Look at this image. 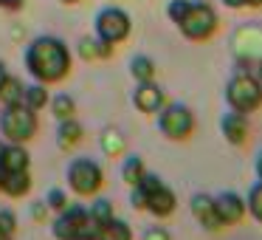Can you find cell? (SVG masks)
<instances>
[{
    "mask_svg": "<svg viewBox=\"0 0 262 240\" xmlns=\"http://www.w3.org/2000/svg\"><path fill=\"white\" fill-rule=\"evenodd\" d=\"M31 164V155L23 144H3V153H0V175H6V172H23L29 170Z\"/></svg>",
    "mask_w": 262,
    "mask_h": 240,
    "instance_id": "cell-14",
    "label": "cell"
},
{
    "mask_svg": "<svg viewBox=\"0 0 262 240\" xmlns=\"http://www.w3.org/2000/svg\"><path fill=\"white\" fill-rule=\"evenodd\" d=\"M26 68L34 82L54 85L71 74V51L59 37H37L26 48Z\"/></svg>",
    "mask_w": 262,
    "mask_h": 240,
    "instance_id": "cell-1",
    "label": "cell"
},
{
    "mask_svg": "<svg viewBox=\"0 0 262 240\" xmlns=\"http://www.w3.org/2000/svg\"><path fill=\"white\" fill-rule=\"evenodd\" d=\"M0 232H6V234L17 232V215L12 209H0Z\"/></svg>",
    "mask_w": 262,
    "mask_h": 240,
    "instance_id": "cell-28",
    "label": "cell"
},
{
    "mask_svg": "<svg viewBox=\"0 0 262 240\" xmlns=\"http://www.w3.org/2000/svg\"><path fill=\"white\" fill-rule=\"evenodd\" d=\"M68 184L79 198H91L102 189L104 172L93 158H74L68 164Z\"/></svg>",
    "mask_w": 262,
    "mask_h": 240,
    "instance_id": "cell-6",
    "label": "cell"
},
{
    "mask_svg": "<svg viewBox=\"0 0 262 240\" xmlns=\"http://www.w3.org/2000/svg\"><path fill=\"white\" fill-rule=\"evenodd\" d=\"M158 130L164 133L166 138L172 142H183V138L192 136L194 130V116L186 105L181 102H172V105H164L158 110Z\"/></svg>",
    "mask_w": 262,
    "mask_h": 240,
    "instance_id": "cell-7",
    "label": "cell"
},
{
    "mask_svg": "<svg viewBox=\"0 0 262 240\" xmlns=\"http://www.w3.org/2000/svg\"><path fill=\"white\" fill-rule=\"evenodd\" d=\"M79 54L85 63H91V59H107L110 54H113V46L110 43H102L96 37V40H91V37H82L79 40Z\"/></svg>",
    "mask_w": 262,
    "mask_h": 240,
    "instance_id": "cell-17",
    "label": "cell"
},
{
    "mask_svg": "<svg viewBox=\"0 0 262 240\" xmlns=\"http://www.w3.org/2000/svg\"><path fill=\"white\" fill-rule=\"evenodd\" d=\"M62 3H79V0H62Z\"/></svg>",
    "mask_w": 262,
    "mask_h": 240,
    "instance_id": "cell-39",
    "label": "cell"
},
{
    "mask_svg": "<svg viewBox=\"0 0 262 240\" xmlns=\"http://www.w3.org/2000/svg\"><path fill=\"white\" fill-rule=\"evenodd\" d=\"M46 206H48V209H54V212H62L65 206H68V195H65L62 189H57V187L48 189V192H46Z\"/></svg>",
    "mask_w": 262,
    "mask_h": 240,
    "instance_id": "cell-27",
    "label": "cell"
},
{
    "mask_svg": "<svg viewBox=\"0 0 262 240\" xmlns=\"http://www.w3.org/2000/svg\"><path fill=\"white\" fill-rule=\"evenodd\" d=\"M256 175H259V181H262V153H259V158H256Z\"/></svg>",
    "mask_w": 262,
    "mask_h": 240,
    "instance_id": "cell-35",
    "label": "cell"
},
{
    "mask_svg": "<svg viewBox=\"0 0 262 240\" xmlns=\"http://www.w3.org/2000/svg\"><path fill=\"white\" fill-rule=\"evenodd\" d=\"M23 88L26 85L17 79V76H9L6 85L0 88V102L6 105V108L9 105H23Z\"/></svg>",
    "mask_w": 262,
    "mask_h": 240,
    "instance_id": "cell-23",
    "label": "cell"
},
{
    "mask_svg": "<svg viewBox=\"0 0 262 240\" xmlns=\"http://www.w3.org/2000/svg\"><path fill=\"white\" fill-rule=\"evenodd\" d=\"M220 130H223V138H226L228 144L239 147V144H245V138H248V119H245V113H237V110L223 113Z\"/></svg>",
    "mask_w": 262,
    "mask_h": 240,
    "instance_id": "cell-13",
    "label": "cell"
},
{
    "mask_svg": "<svg viewBox=\"0 0 262 240\" xmlns=\"http://www.w3.org/2000/svg\"><path fill=\"white\" fill-rule=\"evenodd\" d=\"M228 9H243V6H248V0H223Z\"/></svg>",
    "mask_w": 262,
    "mask_h": 240,
    "instance_id": "cell-33",
    "label": "cell"
},
{
    "mask_svg": "<svg viewBox=\"0 0 262 240\" xmlns=\"http://www.w3.org/2000/svg\"><path fill=\"white\" fill-rule=\"evenodd\" d=\"M46 102H48V91H46L42 82H34V85H26L23 88V105H26V108H31L34 113L46 108Z\"/></svg>",
    "mask_w": 262,
    "mask_h": 240,
    "instance_id": "cell-21",
    "label": "cell"
},
{
    "mask_svg": "<svg viewBox=\"0 0 262 240\" xmlns=\"http://www.w3.org/2000/svg\"><path fill=\"white\" fill-rule=\"evenodd\" d=\"M68 240H99V232L93 226H88V229H82V232H76V234H71Z\"/></svg>",
    "mask_w": 262,
    "mask_h": 240,
    "instance_id": "cell-30",
    "label": "cell"
},
{
    "mask_svg": "<svg viewBox=\"0 0 262 240\" xmlns=\"http://www.w3.org/2000/svg\"><path fill=\"white\" fill-rule=\"evenodd\" d=\"M256 79L262 82V59H259V68H256Z\"/></svg>",
    "mask_w": 262,
    "mask_h": 240,
    "instance_id": "cell-37",
    "label": "cell"
},
{
    "mask_svg": "<svg viewBox=\"0 0 262 240\" xmlns=\"http://www.w3.org/2000/svg\"><path fill=\"white\" fill-rule=\"evenodd\" d=\"M51 110H54V116H57L59 122H62V119H74V113H76V102L68 96V93H59V96H54V99H51Z\"/></svg>",
    "mask_w": 262,
    "mask_h": 240,
    "instance_id": "cell-25",
    "label": "cell"
},
{
    "mask_svg": "<svg viewBox=\"0 0 262 240\" xmlns=\"http://www.w3.org/2000/svg\"><path fill=\"white\" fill-rule=\"evenodd\" d=\"M245 206H248V212L254 215V221L262 223V181H256L254 187L248 189V201H245Z\"/></svg>",
    "mask_w": 262,
    "mask_h": 240,
    "instance_id": "cell-26",
    "label": "cell"
},
{
    "mask_svg": "<svg viewBox=\"0 0 262 240\" xmlns=\"http://www.w3.org/2000/svg\"><path fill=\"white\" fill-rule=\"evenodd\" d=\"M91 226V215H88V206H65L62 212L57 215V221H54L51 232L57 240H68L71 234L82 232V229Z\"/></svg>",
    "mask_w": 262,
    "mask_h": 240,
    "instance_id": "cell-9",
    "label": "cell"
},
{
    "mask_svg": "<svg viewBox=\"0 0 262 240\" xmlns=\"http://www.w3.org/2000/svg\"><path fill=\"white\" fill-rule=\"evenodd\" d=\"M99 240H133V229L127 221L113 217L110 223H104V226L99 229Z\"/></svg>",
    "mask_w": 262,
    "mask_h": 240,
    "instance_id": "cell-19",
    "label": "cell"
},
{
    "mask_svg": "<svg viewBox=\"0 0 262 240\" xmlns=\"http://www.w3.org/2000/svg\"><path fill=\"white\" fill-rule=\"evenodd\" d=\"M102 150L110 158H119V155L124 153V138H121V133L113 130V127H107V130L102 133Z\"/></svg>",
    "mask_w": 262,
    "mask_h": 240,
    "instance_id": "cell-24",
    "label": "cell"
},
{
    "mask_svg": "<svg viewBox=\"0 0 262 240\" xmlns=\"http://www.w3.org/2000/svg\"><path fill=\"white\" fill-rule=\"evenodd\" d=\"M130 74H133V79L136 82H152L155 79V63L149 57H133V63H130Z\"/></svg>",
    "mask_w": 262,
    "mask_h": 240,
    "instance_id": "cell-22",
    "label": "cell"
},
{
    "mask_svg": "<svg viewBox=\"0 0 262 240\" xmlns=\"http://www.w3.org/2000/svg\"><path fill=\"white\" fill-rule=\"evenodd\" d=\"M248 6H262V0H248Z\"/></svg>",
    "mask_w": 262,
    "mask_h": 240,
    "instance_id": "cell-38",
    "label": "cell"
},
{
    "mask_svg": "<svg viewBox=\"0 0 262 240\" xmlns=\"http://www.w3.org/2000/svg\"><path fill=\"white\" fill-rule=\"evenodd\" d=\"M136 187L144 192V209L152 212L155 217H169L172 212H175V206H178L175 192H172V189L166 187L158 175L144 172V178L136 184Z\"/></svg>",
    "mask_w": 262,
    "mask_h": 240,
    "instance_id": "cell-5",
    "label": "cell"
},
{
    "mask_svg": "<svg viewBox=\"0 0 262 240\" xmlns=\"http://www.w3.org/2000/svg\"><path fill=\"white\" fill-rule=\"evenodd\" d=\"M144 172H147L144 158H141V155H130V158L121 164V181H124L127 187H136V184L144 178Z\"/></svg>",
    "mask_w": 262,
    "mask_h": 240,
    "instance_id": "cell-20",
    "label": "cell"
},
{
    "mask_svg": "<svg viewBox=\"0 0 262 240\" xmlns=\"http://www.w3.org/2000/svg\"><path fill=\"white\" fill-rule=\"evenodd\" d=\"M31 189V175L29 170L23 172H6V175H0V192L9 195V198H23L29 195Z\"/></svg>",
    "mask_w": 262,
    "mask_h": 240,
    "instance_id": "cell-15",
    "label": "cell"
},
{
    "mask_svg": "<svg viewBox=\"0 0 262 240\" xmlns=\"http://www.w3.org/2000/svg\"><path fill=\"white\" fill-rule=\"evenodd\" d=\"M6 79H9V71H6V65L0 63V88L6 85Z\"/></svg>",
    "mask_w": 262,
    "mask_h": 240,
    "instance_id": "cell-34",
    "label": "cell"
},
{
    "mask_svg": "<svg viewBox=\"0 0 262 240\" xmlns=\"http://www.w3.org/2000/svg\"><path fill=\"white\" fill-rule=\"evenodd\" d=\"M144 240H172V234L166 232L164 226H149L147 232H144Z\"/></svg>",
    "mask_w": 262,
    "mask_h": 240,
    "instance_id": "cell-29",
    "label": "cell"
},
{
    "mask_svg": "<svg viewBox=\"0 0 262 240\" xmlns=\"http://www.w3.org/2000/svg\"><path fill=\"white\" fill-rule=\"evenodd\" d=\"M88 215H91V226L96 229H102L104 223H110L113 221V204H110V201H104V198H99V201H93L91 206H88Z\"/></svg>",
    "mask_w": 262,
    "mask_h": 240,
    "instance_id": "cell-18",
    "label": "cell"
},
{
    "mask_svg": "<svg viewBox=\"0 0 262 240\" xmlns=\"http://www.w3.org/2000/svg\"><path fill=\"white\" fill-rule=\"evenodd\" d=\"M0 6L3 9H20L23 6V0H0Z\"/></svg>",
    "mask_w": 262,
    "mask_h": 240,
    "instance_id": "cell-32",
    "label": "cell"
},
{
    "mask_svg": "<svg viewBox=\"0 0 262 240\" xmlns=\"http://www.w3.org/2000/svg\"><path fill=\"white\" fill-rule=\"evenodd\" d=\"M0 153H3V142H0Z\"/></svg>",
    "mask_w": 262,
    "mask_h": 240,
    "instance_id": "cell-40",
    "label": "cell"
},
{
    "mask_svg": "<svg viewBox=\"0 0 262 240\" xmlns=\"http://www.w3.org/2000/svg\"><path fill=\"white\" fill-rule=\"evenodd\" d=\"M0 240H14V234H6V232H0Z\"/></svg>",
    "mask_w": 262,
    "mask_h": 240,
    "instance_id": "cell-36",
    "label": "cell"
},
{
    "mask_svg": "<svg viewBox=\"0 0 262 240\" xmlns=\"http://www.w3.org/2000/svg\"><path fill=\"white\" fill-rule=\"evenodd\" d=\"M46 215H48L46 201H37V204L31 206V217H34V221H46Z\"/></svg>",
    "mask_w": 262,
    "mask_h": 240,
    "instance_id": "cell-31",
    "label": "cell"
},
{
    "mask_svg": "<svg viewBox=\"0 0 262 240\" xmlns=\"http://www.w3.org/2000/svg\"><path fill=\"white\" fill-rule=\"evenodd\" d=\"M189 206H192L194 221H198L203 229H209V232H220V229H223L220 215H217V204H214L211 195H206V192L192 195V204H189Z\"/></svg>",
    "mask_w": 262,
    "mask_h": 240,
    "instance_id": "cell-11",
    "label": "cell"
},
{
    "mask_svg": "<svg viewBox=\"0 0 262 240\" xmlns=\"http://www.w3.org/2000/svg\"><path fill=\"white\" fill-rule=\"evenodd\" d=\"M37 113L26 105H9L3 113H0V133L9 138L12 144H26L29 138L37 136Z\"/></svg>",
    "mask_w": 262,
    "mask_h": 240,
    "instance_id": "cell-4",
    "label": "cell"
},
{
    "mask_svg": "<svg viewBox=\"0 0 262 240\" xmlns=\"http://www.w3.org/2000/svg\"><path fill=\"white\" fill-rule=\"evenodd\" d=\"M169 20L181 29L186 40L203 43L217 31V14L209 3H194V0H172L166 6Z\"/></svg>",
    "mask_w": 262,
    "mask_h": 240,
    "instance_id": "cell-2",
    "label": "cell"
},
{
    "mask_svg": "<svg viewBox=\"0 0 262 240\" xmlns=\"http://www.w3.org/2000/svg\"><path fill=\"white\" fill-rule=\"evenodd\" d=\"M82 142V125L76 119H62L57 130V144L59 150H74Z\"/></svg>",
    "mask_w": 262,
    "mask_h": 240,
    "instance_id": "cell-16",
    "label": "cell"
},
{
    "mask_svg": "<svg viewBox=\"0 0 262 240\" xmlns=\"http://www.w3.org/2000/svg\"><path fill=\"white\" fill-rule=\"evenodd\" d=\"M130 29H133V23H130V14H127L124 9L107 6L96 14V37L102 43L116 46V43L130 37Z\"/></svg>",
    "mask_w": 262,
    "mask_h": 240,
    "instance_id": "cell-8",
    "label": "cell"
},
{
    "mask_svg": "<svg viewBox=\"0 0 262 240\" xmlns=\"http://www.w3.org/2000/svg\"><path fill=\"white\" fill-rule=\"evenodd\" d=\"M133 105H136L141 113H158L166 105V96L155 82H138V88L133 91Z\"/></svg>",
    "mask_w": 262,
    "mask_h": 240,
    "instance_id": "cell-12",
    "label": "cell"
},
{
    "mask_svg": "<svg viewBox=\"0 0 262 240\" xmlns=\"http://www.w3.org/2000/svg\"><path fill=\"white\" fill-rule=\"evenodd\" d=\"M214 204H217V215H220L223 226H237V223L245 221L248 206H245V198H239L237 192H220L214 198Z\"/></svg>",
    "mask_w": 262,
    "mask_h": 240,
    "instance_id": "cell-10",
    "label": "cell"
},
{
    "mask_svg": "<svg viewBox=\"0 0 262 240\" xmlns=\"http://www.w3.org/2000/svg\"><path fill=\"white\" fill-rule=\"evenodd\" d=\"M226 102L237 113H254L262 108V82L248 71H237L226 82Z\"/></svg>",
    "mask_w": 262,
    "mask_h": 240,
    "instance_id": "cell-3",
    "label": "cell"
}]
</instances>
